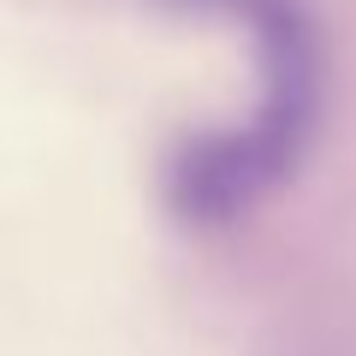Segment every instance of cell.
I'll list each match as a JSON object with an SVG mask.
<instances>
[{"label":"cell","mask_w":356,"mask_h":356,"mask_svg":"<svg viewBox=\"0 0 356 356\" xmlns=\"http://www.w3.org/2000/svg\"><path fill=\"white\" fill-rule=\"evenodd\" d=\"M184 6L232 13L250 30L255 72H261L243 125L184 143L166 166V208L184 226H226V220H243L255 202H267V191L297 172L321 113V60L291 0H184Z\"/></svg>","instance_id":"cell-1"}]
</instances>
